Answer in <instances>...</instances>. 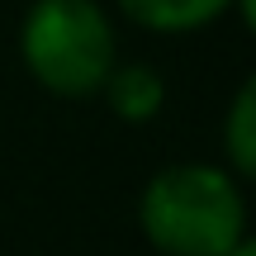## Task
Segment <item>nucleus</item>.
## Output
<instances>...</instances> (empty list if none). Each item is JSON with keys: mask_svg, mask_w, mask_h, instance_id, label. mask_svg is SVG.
Listing matches in <instances>:
<instances>
[{"mask_svg": "<svg viewBox=\"0 0 256 256\" xmlns=\"http://www.w3.org/2000/svg\"><path fill=\"white\" fill-rule=\"evenodd\" d=\"M138 223L162 256H228L247 238V200L228 166L176 162L142 185Z\"/></svg>", "mask_w": 256, "mask_h": 256, "instance_id": "obj_1", "label": "nucleus"}, {"mask_svg": "<svg viewBox=\"0 0 256 256\" xmlns=\"http://www.w3.org/2000/svg\"><path fill=\"white\" fill-rule=\"evenodd\" d=\"M19 57L28 76L62 100L100 95L119 62L114 24L100 0H34L19 28Z\"/></svg>", "mask_w": 256, "mask_h": 256, "instance_id": "obj_2", "label": "nucleus"}, {"mask_svg": "<svg viewBox=\"0 0 256 256\" xmlns=\"http://www.w3.org/2000/svg\"><path fill=\"white\" fill-rule=\"evenodd\" d=\"M100 95L124 124H147V119H156L162 104H166V81L156 76V66H147V62H124V66L114 62V72L104 76Z\"/></svg>", "mask_w": 256, "mask_h": 256, "instance_id": "obj_3", "label": "nucleus"}, {"mask_svg": "<svg viewBox=\"0 0 256 256\" xmlns=\"http://www.w3.org/2000/svg\"><path fill=\"white\" fill-rule=\"evenodd\" d=\"M133 24L152 34H194L232 10V0H119Z\"/></svg>", "mask_w": 256, "mask_h": 256, "instance_id": "obj_4", "label": "nucleus"}, {"mask_svg": "<svg viewBox=\"0 0 256 256\" xmlns=\"http://www.w3.org/2000/svg\"><path fill=\"white\" fill-rule=\"evenodd\" d=\"M223 152H228V171L238 180L256 176V86L242 81L228 104V124H223Z\"/></svg>", "mask_w": 256, "mask_h": 256, "instance_id": "obj_5", "label": "nucleus"}, {"mask_svg": "<svg viewBox=\"0 0 256 256\" xmlns=\"http://www.w3.org/2000/svg\"><path fill=\"white\" fill-rule=\"evenodd\" d=\"M228 256H256V252H252V242H242V247H238V252H228Z\"/></svg>", "mask_w": 256, "mask_h": 256, "instance_id": "obj_6", "label": "nucleus"}]
</instances>
